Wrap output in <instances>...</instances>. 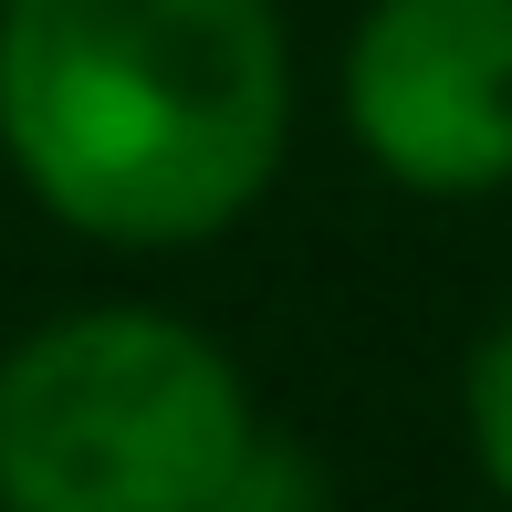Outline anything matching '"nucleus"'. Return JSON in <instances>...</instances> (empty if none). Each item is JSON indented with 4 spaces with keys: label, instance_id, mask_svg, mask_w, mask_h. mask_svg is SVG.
I'll use <instances>...</instances> for the list:
<instances>
[{
    "label": "nucleus",
    "instance_id": "3",
    "mask_svg": "<svg viewBox=\"0 0 512 512\" xmlns=\"http://www.w3.org/2000/svg\"><path fill=\"white\" fill-rule=\"evenodd\" d=\"M345 126L418 199L512 189V0H377L345 42Z\"/></svg>",
    "mask_w": 512,
    "mask_h": 512
},
{
    "label": "nucleus",
    "instance_id": "5",
    "mask_svg": "<svg viewBox=\"0 0 512 512\" xmlns=\"http://www.w3.org/2000/svg\"><path fill=\"white\" fill-rule=\"evenodd\" d=\"M335 481L314 471L304 450H293L283 429H251V450L230 460V492H220V512H304V502H324Z\"/></svg>",
    "mask_w": 512,
    "mask_h": 512
},
{
    "label": "nucleus",
    "instance_id": "4",
    "mask_svg": "<svg viewBox=\"0 0 512 512\" xmlns=\"http://www.w3.org/2000/svg\"><path fill=\"white\" fill-rule=\"evenodd\" d=\"M460 408H471V450H481V481L512 502V314L481 324L471 366H460Z\"/></svg>",
    "mask_w": 512,
    "mask_h": 512
},
{
    "label": "nucleus",
    "instance_id": "1",
    "mask_svg": "<svg viewBox=\"0 0 512 512\" xmlns=\"http://www.w3.org/2000/svg\"><path fill=\"white\" fill-rule=\"evenodd\" d=\"M293 136V42L272 0H11L0 147L84 241L168 251L230 230Z\"/></svg>",
    "mask_w": 512,
    "mask_h": 512
},
{
    "label": "nucleus",
    "instance_id": "2",
    "mask_svg": "<svg viewBox=\"0 0 512 512\" xmlns=\"http://www.w3.org/2000/svg\"><path fill=\"white\" fill-rule=\"evenodd\" d=\"M251 429L241 366L147 304H84L0 356L11 512H220Z\"/></svg>",
    "mask_w": 512,
    "mask_h": 512
}]
</instances>
